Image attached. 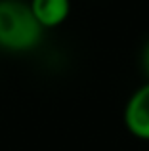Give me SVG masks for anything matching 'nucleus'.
Wrapping results in <instances>:
<instances>
[{"instance_id":"f03ea898","label":"nucleus","mask_w":149,"mask_h":151,"mask_svg":"<svg viewBox=\"0 0 149 151\" xmlns=\"http://www.w3.org/2000/svg\"><path fill=\"white\" fill-rule=\"evenodd\" d=\"M124 124L134 138L149 142V81L140 86L126 101Z\"/></svg>"},{"instance_id":"f257e3e1","label":"nucleus","mask_w":149,"mask_h":151,"mask_svg":"<svg viewBox=\"0 0 149 151\" xmlns=\"http://www.w3.org/2000/svg\"><path fill=\"white\" fill-rule=\"evenodd\" d=\"M42 27L23 0H0V48L29 52L42 38Z\"/></svg>"},{"instance_id":"7ed1b4c3","label":"nucleus","mask_w":149,"mask_h":151,"mask_svg":"<svg viewBox=\"0 0 149 151\" xmlns=\"http://www.w3.org/2000/svg\"><path fill=\"white\" fill-rule=\"evenodd\" d=\"M37 21L42 29L59 27L69 15V0H31L29 2Z\"/></svg>"},{"instance_id":"20e7f679","label":"nucleus","mask_w":149,"mask_h":151,"mask_svg":"<svg viewBox=\"0 0 149 151\" xmlns=\"http://www.w3.org/2000/svg\"><path fill=\"white\" fill-rule=\"evenodd\" d=\"M142 67H143V73H145L147 78H149V40L145 42L143 52H142Z\"/></svg>"}]
</instances>
